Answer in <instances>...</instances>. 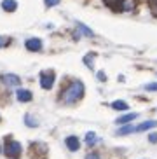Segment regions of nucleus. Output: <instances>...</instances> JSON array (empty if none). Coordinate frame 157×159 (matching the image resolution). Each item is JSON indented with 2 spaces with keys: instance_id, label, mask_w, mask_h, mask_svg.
Instances as JSON below:
<instances>
[{
  "instance_id": "obj_1",
  "label": "nucleus",
  "mask_w": 157,
  "mask_h": 159,
  "mask_svg": "<svg viewBox=\"0 0 157 159\" xmlns=\"http://www.w3.org/2000/svg\"><path fill=\"white\" fill-rule=\"evenodd\" d=\"M82 96H84V84L80 80H72L68 88H65V91L61 94V100L65 103H75Z\"/></svg>"
},
{
  "instance_id": "obj_2",
  "label": "nucleus",
  "mask_w": 157,
  "mask_h": 159,
  "mask_svg": "<svg viewBox=\"0 0 157 159\" xmlns=\"http://www.w3.org/2000/svg\"><path fill=\"white\" fill-rule=\"evenodd\" d=\"M5 156L11 159H18L19 156H21V145L18 143V142H7L5 143Z\"/></svg>"
},
{
  "instance_id": "obj_3",
  "label": "nucleus",
  "mask_w": 157,
  "mask_h": 159,
  "mask_svg": "<svg viewBox=\"0 0 157 159\" xmlns=\"http://www.w3.org/2000/svg\"><path fill=\"white\" fill-rule=\"evenodd\" d=\"M54 79L56 75L52 72H44V74H40V86L44 89H51L52 84H54Z\"/></svg>"
},
{
  "instance_id": "obj_4",
  "label": "nucleus",
  "mask_w": 157,
  "mask_h": 159,
  "mask_svg": "<svg viewBox=\"0 0 157 159\" xmlns=\"http://www.w3.org/2000/svg\"><path fill=\"white\" fill-rule=\"evenodd\" d=\"M2 84H5L7 88H18L21 84V79H19L18 75H12V74H4L2 75Z\"/></svg>"
},
{
  "instance_id": "obj_5",
  "label": "nucleus",
  "mask_w": 157,
  "mask_h": 159,
  "mask_svg": "<svg viewBox=\"0 0 157 159\" xmlns=\"http://www.w3.org/2000/svg\"><path fill=\"white\" fill-rule=\"evenodd\" d=\"M25 47H26L28 51H33V52L40 51V49H42V40H40V39H35V37L28 39L26 42H25Z\"/></svg>"
},
{
  "instance_id": "obj_6",
  "label": "nucleus",
  "mask_w": 157,
  "mask_h": 159,
  "mask_svg": "<svg viewBox=\"0 0 157 159\" xmlns=\"http://www.w3.org/2000/svg\"><path fill=\"white\" fill-rule=\"evenodd\" d=\"M66 147H68L72 152H75V150H78V147H80V142H78L77 136H66V140H65Z\"/></svg>"
},
{
  "instance_id": "obj_7",
  "label": "nucleus",
  "mask_w": 157,
  "mask_h": 159,
  "mask_svg": "<svg viewBox=\"0 0 157 159\" xmlns=\"http://www.w3.org/2000/svg\"><path fill=\"white\" fill-rule=\"evenodd\" d=\"M16 96H18L19 102H23V103L32 100V93H30L28 89H18V91H16Z\"/></svg>"
},
{
  "instance_id": "obj_8",
  "label": "nucleus",
  "mask_w": 157,
  "mask_h": 159,
  "mask_svg": "<svg viewBox=\"0 0 157 159\" xmlns=\"http://www.w3.org/2000/svg\"><path fill=\"white\" fill-rule=\"evenodd\" d=\"M16 7H18V2L16 0H4L2 2V9L5 12H12V11H16Z\"/></svg>"
},
{
  "instance_id": "obj_9",
  "label": "nucleus",
  "mask_w": 157,
  "mask_h": 159,
  "mask_svg": "<svg viewBox=\"0 0 157 159\" xmlns=\"http://www.w3.org/2000/svg\"><path fill=\"white\" fill-rule=\"evenodd\" d=\"M157 126V121H145V122H141V124H138L136 126V131H147V129H152V128H155Z\"/></svg>"
},
{
  "instance_id": "obj_10",
  "label": "nucleus",
  "mask_w": 157,
  "mask_h": 159,
  "mask_svg": "<svg viewBox=\"0 0 157 159\" xmlns=\"http://www.w3.org/2000/svg\"><path fill=\"white\" fill-rule=\"evenodd\" d=\"M134 117H138V114L131 112V114H126V116H122V117H117V124H128V122L133 121Z\"/></svg>"
},
{
  "instance_id": "obj_11",
  "label": "nucleus",
  "mask_w": 157,
  "mask_h": 159,
  "mask_svg": "<svg viewBox=\"0 0 157 159\" xmlns=\"http://www.w3.org/2000/svg\"><path fill=\"white\" fill-rule=\"evenodd\" d=\"M77 32L80 33V35H84V37H92L94 33H92V30H89L86 25H82V23H77Z\"/></svg>"
},
{
  "instance_id": "obj_12",
  "label": "nucleus",
  "mask_w": 157,
  "mask_h": 159,
  "mask_svg": "<svg viewBox=\"0 0 157 159\" xmlns=\"http://www.w3.org/2000/svg\"><path fill=\"white\" fill-rule=\"evenodd\" d=\"M84 140H86V143H87V145H94L98 142V136H96V133H94V131H87Z\"/></svg>"
},
{
  "instance_id": "obj_13",
  "label": "nucleus",
  "mask_w": 157,
  "mask_h": 159,
  "mask_svg": "<svg viewBox=\"0 0 157 159\" xmlns=\"http://www.w3.org/2000/svg\"><path fill=\"white\" fill-rule=\"evenodd\" d=\"M112 108H115V110H128V103L124 100H117V102L112 103Z\"/></svg>"
},
{
  "instance_id": "obj_14",
  "label": "nucleus",
  "mask_w": 157,
  "mask_h": 159,
  "mask_svg": "<svg viewBox=\"0 0 157 159\" xmlns=\"http://www.w3.org/2000/svg\"><path fill=\"white\" fill-rule=\"evenodd\" d=\"M25 124H26V126H32V128H37L38 121L33 119V116H25Z\"/></svg>"
},
{
  "instance_id": "obj_15",
  "label": "nucleus",
  "mask_w": 157,
  "mask_h": 159,
  "mask_svg": "<svg viewBox=\"0 0 157 159\" xmlns=\"http://www.w3.org/2000/svg\"><path fill=\"white\" fill-rule=\"evenodd\" d=\"M133 131H136V128H133V126H122L119 131H117V135H119V136H122V135H129V133H133Z\"/></svg>"
},
{
  "instance_id": "obj_16",
  "label": "nucleus",
  "mask_w": 157,
  "mask_h": 159,
  "mask_svg": "<svg viewBox=\"0 0 157 159\" xmlns=\"http://www.w3.org/2000/svg\"><path fill=\"white\" fill-rule=\"evenodd\" d=\"M147 91H157V82H152V84H147L145 86Z\"/></svg>"
},
{
  "instance_id": "obj_17",
  "label": "nucleus",
  "mask_w": 157,
  "mask_h": 159,
  "mask_svg": "<svg viewBox=\"0 0 157 159\" xmlns=\"http://www.w3.org/2000/svg\"><path fill=\"white\" fill-rule=\"evenodd\" d=\"M60 4V0H46V5L47 7H54V5Z\"/></svg>"
},
{
  "instance_id": "obj_18",
  "label": "nucleus",
  "mask_w": 157,
  "mask_h": 159,
  "mask_svg": "<svg viewBox=\"0 0 157 159\" xmlns=\"http://www.w3.org/2000/svg\"><path fill=\"white\" fill-rule=\"evenodd\" d=\"M148 140L152 142V143H155V142H157V133H152V135L148 136Z\"/></svg>"
},
{
  "instance_id": "obj_19",
  "label": "nucleus",
  "mask_w": 157,
  "mask_h": 159,
  "mask_svg": "<svg viewBox=\"0 0 157 159\" xmlns=\"http://www.w3.org/2000/svg\"><path fill=\"white\" fill-rule=\"evenodd\" d=\"M7 42H9V40H7V39H5V37H0V47H4V46H5V44H7Z\"/></svg>"
},
{
  "instance_id": "obj_20",
  "label": "nucleus",
  "mask_w": 157,
  "mask_h": 159,
  "mask_svg": "<svg viewBox=\"0 0 157 159\" xmlns=\"http://www.w3.org/2000/svg\"><path fill=\"white\" fill-rule=\"evenodd\" d=\"M87 159H100V156L94 154V152H91V154H87Z\"/></svg>"
},
{
  "instance_id": "obj_21",
  "label": "nucleus",
  "mask_w": 157,
  "mask_h": 159,
  "mask_svg": "<svg viewBox=\"0 0 157 159\" xmlns=\"http://www.w3.org/2000/svg\"><path fill=\"white\" fill-rule=\"evenodd\" d=\"M98 79H100V80H106V77H105L103 72H98Z\"/></svg>"
}]
</instances>
